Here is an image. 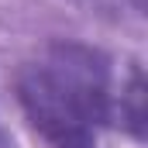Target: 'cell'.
Returning <instances> with one entry per match:
<instances>
[{"mask_svg": "<svg viewBox=\"0 0 148 148\" xmlns=\"http://www.w3.org/2000/svg\"><path fill=\"white\" fill-rule=\"evenodd\" d=\"M17 100L52 148H97V131L114 107L107 59L86 45L59 41L17 73Z\"/></svg>", "mask_w": 148, "mask_h": 148, "instance_id": "obj_1", "label": "cell"}]
</instances>
